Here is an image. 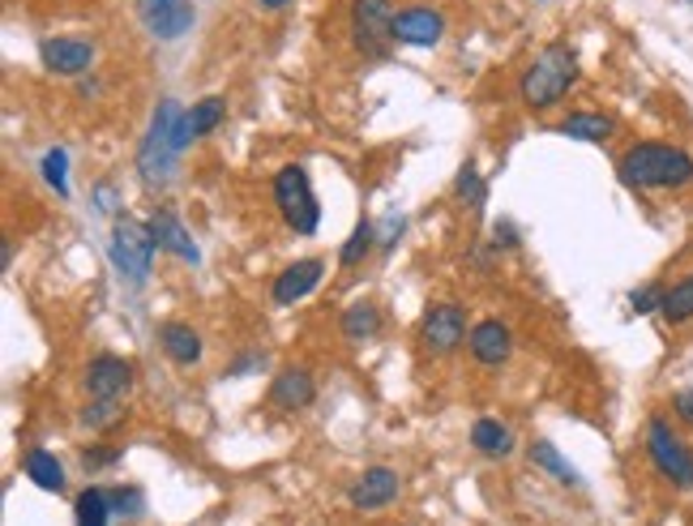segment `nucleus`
<instances>
[{"instance_id": "obj_1", "label": "nucleus", "mask_w": 693, "mask_h": 526, "mask_svg": "<svg viewBox=\"0 0 693 526\" xmlns=\"http://www.w3.org/2000/svg\"><path fill=\"white\" fill-rule=\"evenodd\" d=\"M616 176L634 193H676L693 185V155L672 141H634L616 159Z\"/></svg>"}, {"instance_id": "obj_33", "label": "nucleus", "mask_w": 693, "mask_h": 526, "mask_svg": "<svg viewBox=\"0 0 693 526\" xmlns=\"http://www.w3.org/2000/svg\"><path fill=\"white\" fill-rule=\"evenodd\" d=\"M120 458H125V449H120V445H111V449L90 445V449H82V472L86 475H99V472H108V467H116Z\"/></svg>"}, {"instance_id": "obj_36", "label": "nucleus", "mask_w": 693, "mask_h": 526, "mask_svg": "<svg viewBox=\"0 0 693 526\" xmlns=\"http://www.w3.org/2000/svg\"><path fill=\"white\" fill-rule=\"evenodd\" d=\"M493 249H505V252H514L518 249V227L509 219H501V222H493Z\"/></svg>"}, {"instance_id": "obj_25", "label": "nucleus", "mask_w": 693, "mask_h": 526, "mask_svg": "<svg viewBox=\"0 0 693 526\" xmlns=\"http://www.w3.org/2000/svg\"><path fill=\"white\" fill-rule=\"evenodd\" d=\"M660 317H664L672 330L693 326V270L685 278H676V282H667V287H664V305H660Z\"/></svg>"}, {"instance_id": "obj_19", "label": "nucleus", "mask_w": 693, "mask_h": 526, "mask_svg": "<svg viewBox=\"0 0 693 526\" xmlns=\"http://www.w3.org/2000/svg\"><path fill=\"white\" fill-rule=\"evenodd\" d=\"M222 116H227V99H219V95H206V99H197L194 108L180 116V133H176V141H180V150H189L194 141L210 138L215 129L222 125Z\"/></svg>"}, {"instance_id": "obj_14", "label": "nucleus", "mask_w": 693, "mask_h": 526, "mask_svg": "<svg viewBox=\"0 0 693 526\" xmlns=\"http://www.w3.org/2000/svg\"><path fill=\"white\" fill-rule=\"evenodd\" d=\"M270 407L283 411V416H296V411H308L317 403V377L308 373L305 364H287L278 368L275 381H270Z\"/></svg>"}, {"instance_id": "obj_7", "label": "nucleus", "mask_w": 693, "mask_h": 526, "mask_svg": "<svg viewBox=\"0 0 693 526\" xmlns=\"http://www.w3.org/2000/svg\"><path fill=\"white\" fill-rule=\"evenodd\" d=\"M394 0H352V18H347V27H352V48L368 60H382L389 52V43H394Z\"/></svg>"}, {"instance_id": "obj_30", "label": "nucleus", "mask_w": 693, "mask_h": 526, "mask_svg": "<svg viewBox=\"0 0 693 526\" xmlns=\"http://www.w3.org/2000/svg\"><path fill=\"white\" fill-rule=\"evenodd\" d=\"M454 197H458V201H467L472 210H484V201H488V185H484V176H479V167L475 163L458 167V176H454Z\"/></svg>"}, {"instance_id": "obj_21", "label": "nucleus", "mask_w": 693, "mask_h": 526, "mask_svg": "<svg viewBox=\"0 0 693 526\" xmlns=\"http://www.w3.org/2000/svg\"><path fill=\"white\" fill-rule=\"evenodd\" d=\"M22 475L34 488H43V493H65V463L56 458L52 449H43V445H30L22 454Z\"/></svg>"}, {"instance_id": "obj_32", "label": "nucleus", "mask_w": 693, "mask_h": 526, "mask_svg": "<svg viewBox=\"0 0 693 526\" xmlns=\"http://www.w3.org/2000/svg\"><path fill=\"white\" fill-rule=\"evenodd\" d=\"M664 287L667 282H646V287H638V291H630V308H634L638 317L660 312V305H664Z\"/></svg>"}, {"instance_id": "obj_8", "label": "nucleus", "mask_w": 693, "mask_h": 526, "mask_svg": "<svg viewBox=\"0 0 693 526\" xmlns=\"http://www.w3.org/2000/svg\"><path fill=\"white\" fill-rule=\"evenodd\" d=\"M467 312L454 300H442V305H428L424 317H419V351L433 356V360H445L454 356L463 343H467Z\"/></svg>"}, {"instance_id": "obj_13", "label": "nucleus", "mask_w": 693, "mask_h": 526, "mask_svg": "<svg viewBox=\"0 0 693 526\" xmlns=\"http://www.w3.org/2000/svg\"><path fill=\"white\" fill-rule=\"evenodd\" d=\"M321 278H326V261L321 257H300V261L283 266L275 275V282H270V305L275 308L300 305L305 296H313L321 287Z\"/></svg>"}, {"instance_id": "obj_18", "label": "nucleus", "mask_w": 693, "mask_h": 526, "mask_svg": "<svg viewBox=\"0 0 693 526\" xmlns=\"http://www.w3.org/2000/svg\"><path fill=\"white\" fill-rule=\"evenodd\" d=\"M159 347L176 368H197L201 356H206V343L189 321H164L159 326Z\"/></svg>"}, {"instance_id": "obj_3", "label": "nucleus", "mask_w": 693, "mask_h": 526, "mask_svg": "<svg viewBox=\"0 0 693 526\" xmlns=\"http://www.w3.org/2000/svg\"><path fill=\"white\" fill-rule=\"evenodd\" d=\"M180 116L185 108L176 103V99H159V108L150 116V129H146V138L138 146V176L146 189H167L171 180H176V171H180Z\"/></svg>"}, {"instance_id": "obj_17", "label": "nucleus", "mask_w": 693, "mask_h": 526, "mask_svg": "<svg viewBox=\"0 0 693 526\" xmlns=\"http://www.w3.org/2000/svg\"><path fill=\"white\" fill-rule=\"evenodd\" d=\"M146 222H150V236H155V245H159V249L171 252V257H180L185 266H201V249H197L194 231L176 219L171 210H155Z\"/></svg>"}, {"instance_id": "obj_15", "label": "nucleus", "mask_w": 693, "mask_h": 526, "mask_svg": "<svg viewBox=\"0 0 693 526\" xmlns=\"http://www.w3.org/2000/svg\"><path fill=\"white\" fill-rule=\"evenodd\" d=\"M394 43L398 48H437L445 39V18L428 4H407L394 13Z\"/></svg>"}, {"instance_id": "obj_22", "label": "nucleus", "mask_w": 693, "mask_h": 526, "mask_svg": "<svg viewBox=\"0 0 693 526\" xmlns=\"http://www.w3.org/2000/svg\"><path fill=\"white\" fill-rule=\"evenodd\" d=\"M338 330H343V338H347L352 347L373 343V338L382 334V308L373 305V300H356V305H347L343 308V317H338Z\"/></svg>"}, {"instance_id": "obj_39", "label": "nucleus", "mask_w": 693, "mask_h": 526, "mask_svg": "<svg viewBox=\"0 0 693 526\" xmlns=\"http://www.w3.org/2000/svg\"><path fill=\"white\" fill-rule=\"evenodd\" d=\"M253 4H257L261 13H283V9H291L296 0H253Z\"/></svg>"}, {"instance_id": "obj_27", "label": "nucleus", "mask_w": 693, "mask_h": 526, "mask_svg": "<svg viewBox=\"0 0 693 526\" xmlns=\"http://www.w3.org/2000/svg\"><path fill=\"white\" fill-rule=\"evenodd\" d=\"M373 249H377V222L360 219L352 227V236L343 240V249H338V266L343 270H356V266H364L373 257Z\"/></svg>"}, {"instance_id": "obj_10", "label": "nucleus", "mask_w": 693, "mask_h": 526, "mask_svg": "<svg viewBox=\"0 0 693 526\" xmlns=\"http://www.w3.org/2000/svg\"><path fill=\"white\" fill-rule=\"evenodd\" d=\"M138 22L159 43H180L197 27L194 0H138Z\"/></svg>"}, {"instance_id": "obj_24", "label": "nucleus", "mask_w": 693, "mask_h": 526, "mask_svg": "<svg viewBox=\"0 0 693 526\" xmlns=\"http://www.w3.org/2000/svg\"><path fill=\"white\" fill-rule=\"evenodd\" d=\"M527 458L535 463V467H539V472L553 475L561 488H583V484H586L583 472H578V467H574V463H570V458H565V454H561L553 441H535L527 449Z\"/></svg>"}, {"instance_id": "obj_4", "label": "nucleus", "mask_w": 693, "mask_h": 526, "mask_svg": "<svg viewBox=\"0 0 693 526\" xmlns=\"http://www.w3.org/2000/svg\"><path fill=\"white\" fill-rule=\"evenodd\" d=\"M270 193H275V210L278 219L287 222V231L317 236V227H321V201H317V189H313V176H308L305 163L278 167Z\"/></svg>"}, {"instance_id": "obj_31", "label": "nucleus", "mask_w": 693, "mask_h": 526, "mask_svg": "<svg viewBox=\"0 0 693 526\" xmlns=\"http://www.w3.org/2000/svg\"><path fill=\"white\" fill-rule=\"evenodd\" d=\"M108 497H111V514L125 518V523H138L141 514H146V493L133 488V484H116V488H108Z\"/></svg>"}, {"instance_id": "obj_20", "label": "nucleus", "mask_w": 693, "mask_h": 526, "mask_svg": "<svg viewBox=\"0 0 693 526\" xmlns=\"http://www.w3.org/2000/svg\"><path fill=\"white\" fill-rule=\"evenodd\" d=\"M556 133L570 141H591V146H604L616 133V120L604 111H570L565 120H556Z\"/></svg>"}, {"instance_id": "obj_37", "label": "nucleus", "mask_w": 693, "mask_h": 526, "mask_svg": "<svg viewBox=\"0 0 693 526\" xmlns=\"http://www.w3.org/2000/svg\"><path fill=\"white\" fill-rule=\"evenodd\" d=\"M672 416L681 419L685 428H693V386L690 389H676V394H672Z\"/></svg>"}, {"instance_id": "obj_16", "label": "nucleus", "mask_w": 693, "mask_h": 526, "mask_svg": "<svg viewBox=\"0 0 693 526\" xmlns=\"http://www.w3.org/2000/svg\"><path fill=\"white\" fill-rule=\"evenodd\" d=\"M467 351H472V360L484 364V368H505L509 356H514V330H509L501 317H484V321H475L472 334H467Z\"/></svg>"}, {"instance_id": "obj_12", "label": "nucleus", "mask_w": 693, "mask_h": 526, "mask_svg": "<svg viewBox=\"0 0 693 526\" xmlns=\"http://www.w3.org/2000/svg\"><path fill=\"white\" fill-rule=\"evenodd\" d=\"M403 497V475L394 467H364L352 488H347V505L356 514H377V509H389L394 500Z\"/></svg>"}, {"instance_id": "obj_9", "label": "nucleus", "mask_w": 693, "mask_h": 526, "mask_svg": "<svg viewBox=\"0 0 693 526\" xmlns=\"http://www.w3.org/2000/svg\"><path fill=\"white\" fill-rule=\"evenodd\" d=\"M95 39L82 34H43L39 39V64L52 73V78H86L95 69Z\"/></svg>"}, {"instance_id": "obj_38", "label": "nucleus", "mask_w": 693, "mask_h": 526, "mask_svg": "<svg viewBox=\"0 0 693 526\" xmlns=\"http://www.w3.org/2000/svg\"><path fill=\"white\" fill-rule=\"evenodd\" d=\"M95 201H99V206H95L99 215H111V210H116V189H111V185H99V189H95Z\"/></svg>"}, {"instance_id": "obj_11", "label": "nucleus", "mask_w": 693, "mask_h": 526, "mask_svg": "<svg viewBox=\"0 0 693 526\" xmlns=\"http://www.w3.org/2000/svg\"><path fill=\"white\" fill-rule=\"evenodd\" d=\"M138 386V368L133 360H125V356H95V360L82 368V389L86 398H111V403H125L129 394Z\"/></svg>"}, {"instance_id": "obj_34", "label": "nucleus", "mask_w": 693, "mask_h": 526, "mask_svg": "<svg viewBox=\"0 0 693 526\" xmlns=\"http://www.w3.org/2000/svg\"><path fill=\"white\" fill-rule=\"evenodd\" d=\"M403 231H407V219H403L398 210H389L386 219H382V227H377V249L389 252L398 240H403Z\"/></svg>"}, {"instance_id": "obj_2", "label": "nucleus", "mask_w": 693, "mask_h": 526, "mask_svg": "<svg viewBox=\"0 0 693 526\" xmlns=\"http://www.w3.org/2000/svg\"><path fill=\"white\" fill-rule=\"evenodd\" d=\"M578 52L570 43H548L518 78V99L527 111H553L578 86Z\"/></svg>"}, {"instance_id": "obj_23", "label": "nucleus", "mask_w": 693, "mask_h": 526, "mask_svg": "<svg viewBox=\"0 0 693 526\" xmlns=\"http://www.w3.org/2000/svg\"><path fill=\"white\" fill-rule=\"evenodd\" d=\"M514 433L501 424V419L493 416H479L472 424V449L479 454V458H493V463H501V458H509L514 454Z\"/></svg>"}, {"instance_id": "obj_35", "label": "nucleus", "mask_w": 693, "mask_h": 526, "mask_svg": "<svg viewBox=\"0 0 693 526\" xmlns=\"http://www.w3.org/2000/svg\"><path fill=\"white\" fill-rule=\"evenodd\" d=\"M266 351H245V356H236V360L222 368V377H231V381H240V377H249V373H261L266 368Z\"/></svg>"}, {"instance_id": "obj_29", "label": "nucleus", "mask_w": 693, "mask_h": 526, "mask_svg": "<svg viewBox=\"0 0 693 526\" xmlns=\"http://www.w3.org/2000/svg\"><path fill=\"white\" fill-rule=\"evenodd\" d=\"M39 171H43L48 189H56V197H69V150L65 146H48L39 159Z\"/></svg>"}, {"instance_id": "obj_26", "label": "nucleus", "mask_w": 693, "mask_h": 526, "mask_svg": "<svg viewBox=\"0 0 693 526\" xmlns=\"http://www.w3.org/2000/svg\"><path fill=\"white\" fill-rule=\"evenodd\" d=\"M111 497L108 488H82L78 497H73V526H111Z\"/></svg>"}, {"instance_id": "obj_6", "label": "nucleus", "mask_w": 693, "mask_h": 526, "mask_svg": "<svg viewBox=\"0 0 693 526\" xmlns=\"http://www.w3.org/2000/svg\"><path fill=\"white\" fill-rule=\"evenodd\" d=\"M646 458L660 472V479H667L681 493H693V445L664 416L646 419Z\"/></svg>"}, {"instance_id": "obj_5", "label": "nucleus", "mask_w": 693, "mask_h": 526, "mask_svg": "<svg viewBox=\"0 0 693 526\" xmlns=\"http://www.w3.org/2000/svg\"><path fill=\"white\" fill-rule=\"evenodd\" d=\"M155 236H150V222L133 219H116L108 236V261L111 270L120 275V282L129 287H146L150 282V266H155Z\"/></svg>"}, {"instance_id": "obj_40", "label": "nucleus", "mask_w": 693, "mask_h": 526, "mask_svg": "<svg viewBox=\"0 0 693 526\" xmlns=\"http://www.w3.org/2000/svg\"><path fill=\"white\" fill-rule=\"evenodd\" d=\"M0 266H4V270H9V266H13V245H9V240H4V245H0Z\"/></svg>"}, {"instance_id": "obj_28", "label": "nucleus", "mask_w": 693, "mask_h": 526, "mask_svg": "<svg viewBox=\"0 0 693 526\" xmlns=\"http://www.w3.org/2000/svg\"><path fill=\"white\" fill-rule=\"evenodd\" d=\"M125 419V403H111V398H86V407L78 411V424L86 433H108Z\"/></svg>"}]
</instances>
